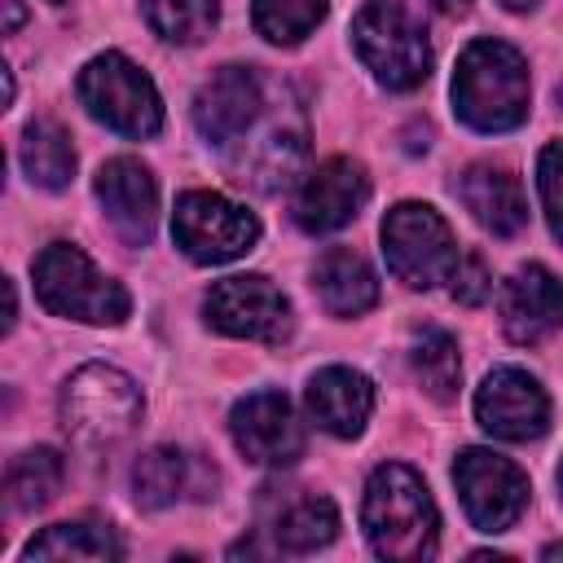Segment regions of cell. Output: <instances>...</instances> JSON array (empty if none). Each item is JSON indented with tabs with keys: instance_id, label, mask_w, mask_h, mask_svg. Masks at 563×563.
<instances>
[{
	"instance_id": "cell-1",
	"label": "cell",
	"mask_w": 563,
	"mask_h": 563,
	"mask_svg": "<svg viewBox=\"0 0 563 563\" xmlns=\"http://www.w3.org/2000/svg\"><path fill=\"white\" fill-rule=\"evenodd\" d=\"M361 523H365V537L378 559L413 563V559L435 554V532H440L435 501H431L422 475L400 462H387L369 475L365 501H361Z\"/></svg>"
},
{
	"instance_id": "cell-2",
	"label": "cell",
	"mask_w": 563,
	"mask_h": 563,
	"mask_svg": "<svg viewBox=\"0 0 563 563\" xmlns=\"http://www.w3.org/2000/svg\"><path fill=\"white\" fill-rule=\"evenodd\" d=\"M453 110L475 132H510L528 119V62L501 40H475L453 70Z\"/></svg>"
},
{
	"instance_id": "cell-3",
	"label": "cell",
	"mask_w": 563,
	"mask_h": 563,
	"mask_svg": "<svg viewBox=\"0 0 563 563\" xmlns=\"http://www.w3.org/2000/svg\"><path fill=\"white\" fill-rule=\"evenodd\" d=\"M35 295L48 312H57L66 321H84V325H119L132 312L128 290L114 277L97 273V264L70 242H53L40 251Z\"/></svg>"
},
{
	"instance_id": "cell-4",
	"label": "cell",
	"mask_w": 563,
	"mask_h": 563,
	"mask_svg": "<svg viewBox=\"0 0 563 563\" xmlns=\"http://www.w3.org/2000/svg\"><path fill=\"white\" fill-rule=\"evenodd\" d=\"M352 48L365 70L396 92L418 88L431 75V44L427 26L396 0H374L352 22Z\"/></svg>"
},
{
	"instance_id": "cell-5",
	"label": "cell",
	"mask_w": 563,
	"mask_h": 563,
	"mask_svg": "<svg viewBox=\"0 0 563 563\" xmlns=\"http://www.w3.org/2000/svg\"><path fill=\"white\" fill-rule=\"evenodd\" d=\"M75 92H79L84 110L119 136L141 141V136H154L163 128V101H158L154 79L136 62H128L123 53H97L79 70Z\"/></svg>"
},
{
	"instance_id": "cell-6",
	"label": "cell",
	"mask_w": 563,
	"mask_h": 563,
	"mask_svg": "<svg viewBox=\"0 0 563 563\" xmlns=\"http://www.w3.org/2000/svg\"><path fill=\"white\" fill-rule=\"evenodd\" d=\"M57 413L79 444H119L141 422V391L123 369L92 361L66 378Z\"/></svg>"
},
{
	"instance_id": "cell-7",
	"label": "cell",
	"mask_w": 563,
	"mask_h": 563,
	"mask_svg": "<svg viewBox=\"0 0 563 563\" xmlns=\"http://www.w3.org/2000/svg\"><path fill=\"white\" fill-rule=\"evenodd\" d=\"M383 255L396 282L409 290H431L453 277L457 268V242L444 216L427 202H396L383 220Z\"/></svg>"
},
{
	"instance_id": "cell-8",
	"label": "cell",
	"mask_w": 563,
	"mask_h": 563,
	"mask_svg": "<svg viewBox=\"0 0 563 563\" xmlns=\"http://www.w3.org/2000/svg\"><path fill=\"white\" fill-rule=\"evenodd\" d=\"M172 238L194 264H229V260H238V255H246L255 246L260 220L246 207L229 202L224 194L189 189L176 202Z\"/></svg>"
},
{
	"instance_id": "cell-9",
	"label": "cell",
	"mask_w": 563,
	"mask_h": 563,
	"mask_svg": "<svg viewBox=\"0 0 563 563\" xmlns=\"http://www.w3.org/2000/svg\"><path fill=\"white\" fill-rule=\"evenodd\" d=\"M202 317L211 330L229 339H255V343H282L295 325L290 299L260 273H238L216 282L202 299Z\"/></svg>"
},
{
	"instance_id": "cell-10",
	"label": "cell",
	"mask_w": 563,
	"mask_h": 563,
	"mask_svg": "<svg viewBox=\"0 0 563 563\" xmlns=\"http://www.w3.org/2000/svg\"><path fill=\"white\" fill-rule=\"evenodd\" d=\"M453 484L466 519L479 532H506L528 506V475L493 449H462L453 462Z\"/></svg>"
},
{
	"instance_id": "cell-11",
	"label": "cell",
	"mask_w": 563,
	"mask_h": 563,
	"mask_svg": "<svg viewBox=\"0 0 563 563\" xmlns=\"http://www.w3.org/2000/svg\"><path fill=\"white\" fill-rule=\"evenodd\" d=\"M475 422L493 440H510V444L537 440L550 427V396L532 374L501 365L475 391Z\"/></svg>"
},
{
	"instance_id": "cell-12",
	"label": "cell",
	"mask_w": 563,
	"mask_h": 563,
	"mask_svg": "<svg viewBox=\"0 0 563 563\" xmlns=\"http://www.w3.org/2000/svg\"><path fill=\"white\" fill-rule=\"evenodd\" d=\"M229 435L246 462L290 466L303 457V427L282 391H251L229 413Z\"/></svg>"
},
{
	"instance_id": "cell-13",
	"label": "cell",
	"mask_w": 563,
	"mask_h": 563,
	"mask_svg": "<svg viewBox=\"0 0 563 563\" xmlns=\"http://www.w3.org/2000/svg\"><path fill=\"white\" fill-rule=\"evenodd\" d=\"M365 198H369L365 167L356 158L334 154V158L317 163L303 176V185L295 194V224L303 233H312V238L317 233H334V229H343V224L356 220V211L365 207Z\"/></svg>"
},
{
	"instance_id": "cell-14",
	"label": "cell",
	"mask_w": 563,
	"mask_h": 563,
	"mask_svg": "<svg viewBox=\"0 0 563 563\" xmlns=\"http://www.w3.org/2000/svg\"><path fill=\"white\" fill-rule=\"evenodd\" d=\"M260 106H264L260 75L251 66H220L194 97V128L202 141L229 145L251 132V123L260 119Z\"/></svg>"
},
{
	"instance_id": "cell-15",
	"label": "cell",
	"mask_w": 563,
	"mask_h": 563,
	"mask_svg": "<svg viewBox=\"0 0 563 563\" xmlns=\"http://www.w3.org/2000/svg\"><path fill=\"white\" fill-rule=\"evenodd\" d=\"M97 202H101L110 229L128 246H145L154 238L158 185H154V176H150L145 163H136V158H110L97 172Z\"/></svg>"
},
{
	"instance_id": "cell-16",
	"label": "cell",
	"mask_w": 563,
	"mask_h": 563,
	"mask_svg": "<svg viewBox=\"0 0 563 563\" xmlns=\"http://www.w3.org/2000/svg\"><path fill=\"white\" fill-rule=\"evenodd\" d=\"M559 325H563V282L541 264H523L501 290L506 339L519 347H532V343L550 339Z\"/></svg>"
},
{
	"instance_id": "cell-17",
	"label": "cell",
	"mask_w": 563,
	"mask_h": 563,
	"mask_svg": "<svg viewBox=\"0 0 563 563\" xmlns=\"http://www.w3.org/2000/svg\"><path fill=\"white\" fill-rule=\"evenodd\" d=\"M303 405H308V418L325 431V435H339V440H352L365 431L369 422V409H374V387L365 374L347 369V365H330L321 374H312L308 391H303Z\"/></svg>"
},
{
	"instance_id": "cell-18",
	"label": "cell",
	"mask_w": 563,
	"mask_h": 563,
	"mask_svg": "<svg viewBox=\"0 0 563 563\" xmlns=\"http://www.w3.org/2000/svg\"><path fill=\"white\" fill-rule=\"evenodd\" d=\"M457 198L466 202V211L475 216L479 229H488L493 238H515L528 224V202H523V185L515 172L493 167V163H475L457 176Z\"/></svg>"
},
{
	"instance_id": "cell-19",
	"label": "cell",
	"mask_w": 563,
	"mask_h": 563,
	"mask_svg": "<svg viewBox=\"0 0 563 563\" xmlns=\"http://www.w3.org/2000/svg\"><path fill=\"white\" fill-rule=\"evenodd\" d=\"M312 290H317V299H321V308L330 317H361V312H369L378 303L374 268L347 246H330L312 264Z\"/></svg>"
},
{
	"instance_id": "cell-20",
	"label": "cell",
	"mask_w": 563,
	"mask_h": 563,
	"mask_svg": "<svg viewBox=\"0 0 563 563\" xmlns=\"http://www.w3.org/2000/svg\"><path fill=\"white\" fill-rule=\"evenodd\" d=\"M303 154H308V141H303V128L295 123H273L260 132V141H251L238 158V180L260 189V194H277L286 189L299 167H303Z\"/></svg>"
},
{
	"instance_id": "cell-21",
	"label": "cell",
	"mask_w": 563,
	"mask_h": 563,
	"mask_svg": "<svg viewBox=\"0 0 563 563\" xmlns=\"http://www.w3.org/2000/svg\"><path fill=\"white\" fill-rule=\"evenodd\" d=\"M198 475H207V466L194 453L163 444L132 466V497L141 510H163V506H176L180 497H207L198 493Z\"/></svg>"
},
{
	"instance_id": "cell-22",
	"label": "cell",
	"mask_w": 563,
	"mask_h": 563,
	"mask_svg": "<svg viewBox=\"0 0 563 563\" xmlns=\"http://www.w3.org/2000/svg\"><path fill=\"white\" fill-rule=\"evenodd\" d=\"M18 158L31 185L40 189H66L75 176V145L70 132L57 119H31L18 141Z\"/></svg>"
},
{
	"instance_id": "cell-23",
	"label": "cell",
	"mask_w": 563,
	"mask_h": 563,
	"mask_svg": "<svg viewBox=\"0 0 563 563\" xmlns=\"http://www.w3.org/2000/svg\"><path fill=\"white\" fill-rule=\"evenodd\" d=\"M339 532V510L330 497L321 493H295L282 501L277 519H273V541L290 554H308V550H321L330 545Z\"/></svg>"
},
{
	"instance_id": "cell-24",
	"label": "cell",
	"mask_w": 563,
	"mask_h": 563,
	"mask_svg": "<svg viewBox=\"0 0 563 563\" xmlns=\"http://www.w3.org/2000/svg\"><path fill=\"white\" fill-rule=\"evenodd\" d=\"M62 484H66L62 453L40 444V449H26V453H18L9 462V471H4V501H9V510L31 515V510L48 506L62 493Z\"/></svg>"
},
{
	"instance_id": "cell-25",
	"label": "cell",
	"mask_w": 563,
	"mask_h": 563,
	"mask_svg": "<svg viewBox=\"0 0 563 563\" xmlns=\"http://www.w3.org/2000/svg\"><path fill=\"white\" fill-rule=\"evenodd\" d=\"M22 554H26V559H79V563H106V559H119L123 545L114 541V532H110L106 523L75 519V523H53V528H44L40 537H31Z\"/></svg>"
},
{
	"instance_id": "cell-26",
	"label": "cell",
	"mask_w": 563,
	"mask_h": 563,
	"mask_svg": "<svg viewBox=\"0 0 563 563\" xmlns=\"http://www.w3.org/2000/svg\"><path fill=\"white\" fill-rule=\"evenodd\" d=\"M409 365L435 400H453L457 378H462V356H457V339L449 330H422L409 347Z\"/></svg>"
},
{
	"instance_id": "cell-27",
	"label": "cell",
	"mask_w": 563,
	"mask_h": 563,
	"mask_svg": "<svg viewBox=\"0 0 563 563\" xmlns=\"http://www.w3.org/2000/svg\"><path fill=\"white\" fill-rule=\"evenodd\" d=\"M220 18V0H145V22L167 44H198L211 35Z\"/></svg>"
},
{
	"instance_id": "cell-28",
	"label": "cell",
	"mask_w": 563,
	"mask_h": 563,
	"mask_svg": "<svg viewBox=\"0 0 563 563\" xmlns=\"http://www.w3.org/2000/svg\"><path fill=\"white\" fill-rule=\"evenodd\" d=\"M325 9H330V0H255L251 22L273 44H299L303 35L317 31Z\"/></svg>"
},
{
	"instance_id": "cell-29",
	"label": "cell",
	"mask_w": 563,
	"mask_h": 563,
	"mask_svg": "<svg viewBox=\"0 0 563 563\" xmlns=\"http://www.w3.org/2000/svg\"><path fill=\"white\" fill-rule=\"evenodd\" d=\"M537 189L550 220V233L563 242V141H550L537 158Z\"/></svg>"
},
{
	"instance_id": "cell-30",
	"label": "cell",
	"mask_w": 563,
	"mask_h": 563,
	"mask_svg": "<svg viewBox=\"0 0 563 563\" xmlns=\"http://www.w3.org/2000/svg\"><path fill=\"white\" fill-rule=\"evenodd\" d=\"M449 282H453V299L466 303V308H479L493 295V273H488V264L479 255H462Z\"/></svg>"
},
{
	"instance_id": "cell-31",
	"label": "cell",
	"mask_w": 563,
	"mask_h": 563,
	"mask_svg": "<svg viewBox=\"0 0 563 563\" xmlns=\"http://www.w3.org/2000/svg\"><path fill=\"white\" fill-rule=\"evenodd\" d=\"M431 4H435L440 13H462V9L471 4V0H431Z\"/></svg>"
},
{
	"instance_id": "cell-32",
	"label": "cell",
	"mask_w": 563,
	"mask_h": 563,
	"mask_svg": "<svg viewBox=\"0 0 563 563\" xmlns=\"http://www.w3.org/2000/svg\"><path fill=\"white\" fill-rule=\"evenodd\" d=\"M4 4H9V31H13L22 22V9H18V0H4Z\"/></svg>"
},
{
	"instance_id": "cell-33",
	"label": "cell",
	"mask_w": 563,
	"mask_h": 563,
	"mask_svg": "<svg viewBox=\"0 0 563 563\" xmlns=\"http://www.w3.org/2000/svg\"><path fill=\"white\" fill-rule=\"evenodd\" d=\"M541 554H545V559H563V541H554V545H545Z\"/></svg>"
},
{
	"instance_id": "cell-34",
	"label": "cell",
	"mask_w": 563,
	"mask_h": 563,
	"mask_svg": "<svg viewBox=\"0 0 563 563\" xmlns=\"http://www.w3.org/2000/svg\"><path fill=\"white\" fill-rule=\"evenodd\" d=\"M501 4H506V9H532L537 0H501Z\"/></svg>"
},
{
	"instance_id": "cell-35",
	"label": "cell",
	"mask_w": 563,
	"mask_h": 563,
	"mask_svg": "<svg viewBox=\"0 0 563 563\" xmlns=\"http://www.w3.org/2000/svg\"><path fill=\"white\" fill-rule=\"evenodd\" d=\"M559 493H563V466H559Z\"/></svg>"
},
{
	"instance_id": "cell-36",
	"label": "cell",
	"mask_w": 563,
	"mask_h": 563,
	"mask_svg": "<svg viewBox=\"0 0 563 563\" xmlns=\"http://www.w3.org/2000/svg\"><path fill=\"white\" fill-rule=\"evenodd\" d=\"M559 97H563V88H559Z\"/></svg>"
}]
</instances>
